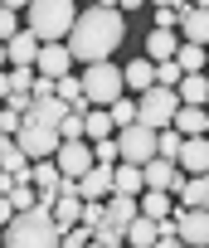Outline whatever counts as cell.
Instances as JSON below:
<instances>
[{"label":"cell","instance_id":"cell-9","mask_svg":"<svg viewBox=\"0 0 209 248\" xmlns=\"http://www.w3.org/2000/svg\"><path fill=\"white\" fill-rule=\"evenodd\" d=\"M54 161H59V170H63L68 180H83V175H88V170L97 166V151H92L88 141H63Z\"/></svg>","mask_w":209,"mask_h":248},{"label":"cell","instance_id":"cell-41","mask_svg":"<svg viewBox=\"0 0 209 248\" xmlns=\"http://www.w3.org/2000/svg\"><path fill=\"white\" fill-rule=\"evenodd\" d=\"M199 190H204V209H209V175H199Z\"/></svg>","mask_w":209,"mask_h":248},{"label":"cell","instance_id":"cell-32","mask_svg":"<svg viewBox=\"0 0 209 248\" xmlns=\"http://www.w3.org/2000/svg\"><path fill=\"white\" fill-rule=\"evenodd\" d=\"M180 151H185V132L165 127V132H161V156H165V161H180Z\"/></svg>","mask_w":209,"mask_h":248},{"label":"cell","instance_id":"cell-20","mask_svg":"<svg viewBox=\"0 0 209 248\" xmlns=\"http://www.w3.org/2000/svg\"><path fill=\"white\" fill-rule=\"evenodd\" d=\"M180 34H185V44H209V10H199V5H185Z\"/></svg>","mask_w":209,"mask_h":248},{"label":"cell","instance_id":"cell-24","mask_svg":"<svg viewBox=\"0 0 209 248\" xmlns=\"http://www.w3.org/2000/svg\"><path fill=\"white\" fill-rule=\"evenodd\" d=\"M112 195H146V170L122 161V166H117V190H112Z\"/></svg>","mask_w":209,"mask_h":248},{"label":"cell","instance_id":"cell-36","mask_svg":"<svg viewBox=\"0 0 209 248\" xmlns=\"http://www.w3.org/2000/svg\"><path fill=\"white\" fill-rule=\"evenodd\" d=\"M88 243H92V229H88V224H78V229L63 233V248H88Z\"/></svg>","mask_w":209,"mask_h":248},{"label":"cell","instance_id":"cell-8","mask_svg":"<svg viewBox=\"0 0 209 248\" xmlns=\"http://www.w3.org/2000/svg\"><path fill=\"white\" fill-rule=\"evenodd\" d=\"M39 54H44V39L34 30H20L15 39H5V63L10 68H39Z\"/></svg>","mask_w":209,"mask_h":248},{"label":"cell","instance_id":"cell-5","mask_svg":"<svg viewBox=\"0 0 209 248\" xmlns=\"http://www.w3.org/2000/svg\"><path fill=\"white\" fill-rule=\"evenodd\" d=\"M136 107H141V127L165 132V127H175L180 93H175V88H151V93H141V97H136Z\"/></svg>","mask_w":209,"mask_h":248},{"label":"cell","instance_id":"cell-13","mask_svg":"<svg viewBox=\"0 0 209 248\" xmlns=\"http://www.w3.org/2000/svg\"><path fill=\"white\" fill-rule=\"evenodd\" d=\"M73 63H78V59H73L68 44H44V54H39V73H44V78H68Z\"/></svg>","mask_w":209,"mask_h":248},{"label":"cell","instance_id":"cell-18","mask_svg":"<svg viewBox=\"0 0 209 248\" xmlns=\"http://www.w3.org/2000/svg\"><path fill=\"white\" fill-rule=\"evenodd\" d=\"M127 88H132V93H136V97H141V93H151V88H156V63H151V59H146V54H136V59H132V63H127Z\"/></svg>","mask_w":209,"mask_h":248},{"label":"cell","instance_id":"cell-3","mask_svg":"<svg viewBox=\"0 0 209 248\" xmlns=\"http://www.w3.org/2000/svg\"><path fill=\"white\" fill-rule=\"evenodd\" d=\"M78 15L83 10L73 5V0H34V5L25 10V30H34L44 44H68Z\"/></svg>","mask_w":209,"mask_h":248},{"label":"cell","instance_id":"cell-26","mask_svg":"<svg viewBox=\"0 0 209 248\" xmlns=\"http://www.w3.org/2000/svg\"><path fill=\"white\" fill-rule=\"evenodd\" d=\"M175 63H180L185 73H204V68H209V44H180Z\"/></svg>","mask_w":209,"mask_h":248},{"label":"cell","instance_id":"cell-45","mask_svg":"<svg viewBox=\"0 0 209 248\" xmlns=\"http://www.w3.org/2000/svg\"><path fill=\"white\" fill-rule=\"evenodd\" d=\"M204 112H209V107H204Z\"/></svg>","mask_w":209,"mask_h":248},{"label":"cell","instance_id":"cell-11","mask_svg":"<svg viewBox=\"0 0 209 248\" xmlns=\"http://www.w3.org/2000/svg\"><path fill=\"white\" fill-rule=\"evenodd\" d=\"M112 190H117V166H102V161L78 180V195H83V200H107Z\"/></svg>","mask_w":209,"mask_h":248},{"label":"cell","instance_id":"cell-16","mask_svg":"<svg viewBox=\"0 0 209 248\" xmlns=\"http://www.w3.org/2000/svg\"><path fill=\"white\" fill-rule=\"evenodd\" d=\"M175 54H180V34L175 30H151L146 34V59L151 63H170Z\"/></svg>","mask_w":209,"mask_h":248},{"label":"cell","instance_id":"cell-39","mask_svg":"<svg viewBox=\"0 0 209 248\" xmlns=\"http://www.w3.org/2000/svg\"><path fill=\"white\" fill-rule=\"evenodd\" d=\"M156 248H190V243H185V238H161Z\"/></svg>","mask_w":209,"mask_h":248},{"label":"cell","instance_id":"cell-33","mask_svg":"<svg viewBox=\"0 0 209 248\" xmlns=\"http://www.w3.org/2000/svg\"><path fill=\"white\" fill-rule=\"evenodd\" d=\"M92 238H97L102 248H117V243H127V229H117V224H102V229H92Z\"/></svg>","mask_w":209,"mask_h":248},{"label":"cell","instance_id":"cell-40","mask_svg":"<svg viewBox=\"0 0 209 248\" xmlns=\"http://www.w3.org/2000/svg\"><path fill=\"white\" fill-rule=\"evenodd\" d=\"M34 0H5V10H30Z\"/></svg>","mask_w":209,"mask_h":248},{"label":"cell","instance_id":"cell-2","mask_svg":"<svg viewBox=\"0 0 209 248\" xmlns=\"http://www.w3.org/2000/svg\"><path fill=\"white\" fill-rule=\"evenodd\" d=\"M5 248H63V229L54 219V209H25L5 224Z\"/></svg>","mask_w":209,"mask_h":248},{"label":"cell","instance_id":"cell-37","mask_svg":"<svg viewBox=\"0 0 209 248\" xmlns=\"http://www.w3.org/2000/svg\"><path fill=\"white\" fill-rule=\"evenodd\" d=\"M20 127H25V117H20L15 107H5V112H0V132H5V137H20Z\"/></svg>","mask_w":209,"mask_h":248},{"label":"cell","instance_id":"cell-31","mask_svg":"<svg viewBox=\"0 0 209 248\" xmlns=\"http://www.w3.org/2000/svg\"><path fill=\"white\" fill-rule=\"evenodd\" d=\"M180 83H185V68L170 59V63H156V88H175L180 93Z\"/></svg>","mask_w":209,"mask_h":248},{"label":"cell","instance_id":"cell-43","mask_svg":"<svg viewBox=\"0 0 209 248\" xmlns=\"http://www.w3.org/2000/svg\"><path fill=\"white\" fill-rule=\"evenodd\" d=\"M122 10H141V0H122Z\"/></svg>","mask_w":209,"mask_h":248},{"label":"cell","instance_id":"cell-21","mask_svg":"<svg viewBox=\"0 0 209 248\" xmlns=\"http://www.w3.org/2000/svg\"><path fill=\"white\" fill-rule=\"evenodd\" d=\"M175 132H185V137H209V112L180 102V112H175Z\"/></svg>","mask_w":209,"mask_h":248},{"label":"cell","instance_id":"cell-28","mask_svg":"<svg viewBox=\"0 0 209 248\" xmlns=\"http://www.w3.org/2000/svg\"><path fill=\"white\" fill-rule=\"evenodd\" d=\"M34 83H39V68H10V73H5V97L34 93Z\"/></svg>","mask_w":209,"mask_h":248},{"label":"cell","instance_id":"cell-19","mask_svg":"<svg viewBox=\"0 0 209 248\" xmlns=\"http://www.w3.org/2000/svg\"><path fill=\"white\" fill-rule=\"evenodd\" d=\"M136 214H141V195H107V224L127 229Z\"/></svg>","mask_w":209,"mask_h":248},{"label":"cell","instance_id":"cell-25","mask_svg":"<svg viewBox=\"0 0 209 248\" xmlns=\"http://www.w3.org/2000/svg\"><path fill=\"white\" fill-rule=\"evenodd\" d=\"M5 204H10V209H15V214H25V209H39V185H34V180H25V175H20V185H15V190H10V195H5Z\"/></svg>","mask_w":209,"mask_h":248},{"label":"cell","instance_id":"cell-22","mask_svg":"<svg viewBox=\"0 0 209 248\" xmlns=\"http://www.w3.org/2000/svg\"><path fill=\"white\" fill-rule=\"evenodd\" d=\"M83 195H59V204H54V219H59V229L68 233V229H78L83 224Z\"/></svg>","mask_w":209,"mask_h":248},{"label":"cell","instance_id":"cell-6","mask_svg":"<svg viewBox=\"0 0 209 248\" xmlns=\"http://www.w3.org/2000/svg\"><path fill=\"white\" fill-rule=\"evenodd\" d=\"M117 146H122V161H127V166H146V161L161 156V132L136 122V127H122V132H117Z\"/></svg>","mask_w":209,"mask_h":248},{"label":"cell","instance_id":"cell-1","mask_svg":"<svg viewBox=\"0 0 209 248\" xmlns=\"http://www.w3.org/2000/svg\"><path fill=\"white\" fill-rule=\"evenodd\" d=\"M122 39H127V20H122V10L88 5V10L78 15L73 34H68V49H73V59L88 68V63H107L112 49H122Z\"/></svg>","mask_w":209,"mask_h":248},{"label":"cell","instance_id":"cell-29","mask_svg":"<svg viewBox=\"0 0 209 248\" xmlns=\"http://www.w3.org/2000/svg\"><path fill=\"white\" fill-rule=\"evenodd\" d=\"M107 112H112V122H117V132H122V127H136V122H141V107H136V97H117Z\"/></svg>","mask_w":209,"mask_h":248},{"label":"cell","instance_id":"cell-27","mask_svg":"<svg viewBox=\"0 0 209 248\" xmlns=\"http://www.w3.org/2000/svg\"><path fill=\"white\" fill-rule=\"evenodd\" d=\"M88 137H92V141L117 137V122H112V112H107V107H92V112H88Z\"/></svg>","mask_w":209,"mask_h":248},{"label":"cell","instance_id":"cell-34","mask_svg":"<svg viewBox=\"0 0 209 248\" xmlns=\"http://www.w3.org/2000/svg\"><path fill=\"white\" fill-rule=\"evenodd\" d=\"M180 20H185V5H161L156 10V30H175Z\"/></svg>","mask_w":209,"mask_h":248},{"label":"cell","instance_id":"cell-38","mask_svg":"<svg viewBox=\"0 0 209 248\" xmlns=\"http://www.w3.org/2000/svg\"><path fill=\"white\" fill-rule=\"evenodd\" d=\"M0 34H5V39L20 34V10H0Z\"/></svg>","mask_w":209,"mask_h":248},{"label":"cell","instance_id":"cell-12","mask_svg":"<svg viewBox=\"0 0 209 248\" xmlns=\"http://www.w3.org/2000/svg\"><path fill=\"white\" fill-rule=\"evenodd\" d=\"M175 224H180V238L190 248H209V209H180Z\"/></svg>","mask_w":209,"mask_h":248},{"label":"cell","instance_id":"cell-30","mask_svg":"<svg viewBox=\"0 0 209 248\" xmlns=\"http://www.w3.org/2000/svg\"><path fill=\"white\" fill-rule=\"evenodd\" d=\"M141 214L170 219V190H146V195H141Z\"/></svg>","mask_w":209,"mask_h":248},{"label":"cell","instance_id":"cell-15","mask_svg":"<svg viewBox=\"0 0 209 248\" xmlns=\"http://www.w3.org/2000/svg\"><path fill=\"white\" fill-rule=\"evenodd\" d=\"M30 122H39V127H59V132H63V122H68V102H63V97H34Z\"/></svg>","mask_w":209,"mask_h":248},{"label":"cell","instance_id":"cell-4","mask_svg":"<svg viewBox=\"0 0 209 248\" xmlns=\"http://www.w3.org/2000/svg\"><path fill=\"white\" fill-rule=\"evenodd\" d=\"M83 93L92 107H112L117 97H127V68H117L112 59L107 63H88L83 68Z\"/></svg>","mask_w":209,"mask_h":248},{"label":"cell","instance_id":"cell-42","mask_svg":"<svg viewBox=\"0 0 209 248\" xmlns=\"http://www.w3.org/2000/svg\"><path fill=\"white\" fill-rule=\"evenodd\" d=\"M151 5H156V10H161V5H185V0H151Z\"/></svg>","mask_w":209,"mask_h":248},{"label":"cell","instance_id":"cell-17","mask_svg":"<svg viewBox=\"0 0 209 248\" xmlns=\"http://www.w3.org/2000/svg\"><path fill=\"white\" fill-rule=\"evenodd\" d=\"M127 243H132V248H156V243H161V219L136 214V219L127 224Z\"/></svg>","mask_w":209,"mask_h":248},{"label":"cell","instance_id":"cell-7","mask_svg":"<svg viewBox=\"0 0 209 248\" xmlns=\"http://www.w3.org/2000/svg\"><path fill=\"white\" fill-rule=\"evenodd\" d=\"M20 146L30 151V161H49V156H59L63 132H59V127H39V122L25 117V127H20Z\"/></svg>","mask_w":209,"mask_h":248},{"label":"cell","instance_id":"cell-14","mask_svg":"<svg viewBox=\"0 0 209 248\" xmlns=\"http://www.w3.org/2000/svg\"><path fill=\"white\" fill-rule=\"evenodd\" d=\"M180 170H185V175H209V137H185Z\"/></svg>","mask_w":209,"mask_h":248},{"label":"cell","instance_id":"cell-35","mask_svg":"<svg viewBox=\"0 0 209 248\" xmlns=\"http://www.w3.org/2000/svg\"><path fill=\"white\" fill-rule=\"evenodd\" d=\"M92 151H97V161H102V166L122 161V146H117V137H107V141H92Z\"/></svg>","mask_w":209,"mask_h":248},{"label":"cell","instance_id":"cell-10","mask_svg":"<svg viewBox=\"0 0 209 248\" xmlns=\"http://www.w3.org/2000/svg\"><path fill=\"white\" fill-rule=\"evenodd\" d=\"M141 170H146V190H170V195H180V190H185V170H180V161L156 156V161H146Z\"/></svg>","mask_w":209,"mask_h":248},{"label":"cell","instance_id":"cell-23","mask_svg":"<svg viewBox=\"0 0 209 248\" xmlns=\"http://www.w3.org/2000/svg\"><path fill=\"white\" fill-rule=\"evenodd\" d=\"M180 102H185V107H209V78H204V73H185Z\"/></svg>","mask_w":209,"mask_h":248},{"label":"cell","instance_id":"cell-44","mask_svg":"<svg viewBox=\"0 0 209 248\" xmlns=\"http://www.w3.org/2000/svg\"><path fill=\"white\" fill-rule=\"evenodd\" d=\"M194 5H199V10H209V0H194Z\"/></svg>","mask_w":209,"mask_h":248}]
</instances>
